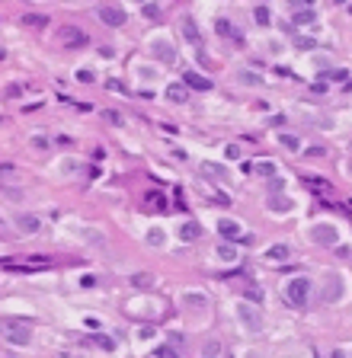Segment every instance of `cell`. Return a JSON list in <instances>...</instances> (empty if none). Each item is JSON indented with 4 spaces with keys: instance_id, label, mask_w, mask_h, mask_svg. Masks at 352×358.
<instances>
[{
    "instance_id": "cell-1",
    "label": "cell",
    "mask_w": 352,
    "mask_h": 358,
    "mask_svg": "<svg viewBox=\"0 0 352 358\" xmlns=\"http://www.w3.org/2000/svg\"><path fill=\"white\" fill-rule=\"evenodd\" d=\"M307 297H311V278L298 275V278L285 282V301H288L291 307H304Z\"/></svg>"
},
{
    "instance_id": "cell-2",
    "label": "cell",
    "mask_w": 352,
    "mask_h": 358,
    "mask_svg": "<svg viewBox=\"0 0 352 358\" xmlns=\"http://www.w3.org/2000/svg\"><path fill=\"white\" fill-rule=\"evenodd\" d=\"M58 38H61L64 48H84L87 42H90V35H87L80 26H61V29H58Z\"/></svg>"
},
{
    "instance_id": "cell-3",
    "label": "cell",
    "mask_w": 352,
    "mask_h": 358,
    "mask_svg": "<svg viewBox=\"0 0 352 358\" xmlns=\"http://www.w3.org/2000/svg\"><path fill=\"white\" fill-rule=\"evenodd\" d=\"M311 240H314V243H320V246H336L339 234H336V227H333V224H314V227H311Z\"/></svg>"
},
{
    "instance_id": "cell-4",
    "label": "cell",
    "mask_w": 352,
    "mask_h": 358,
    "mask_svg": "<svg viewBox=\"0 0 352 358\" xmlns=\"http://www.w3.org/2000/svg\"><path fill=\"white\" fill-rule=\"evenodd\" d=\"M96 16H100L106 26H115V29H119V26H125V19H128V16H125V10L115 7V3H103V7L96 10Z\"/></svg>"
},
{
    "instance_id": "cell-5",
    "label": "cell",
    "mask_w": 352,
    "mask_h": 358,
    "mask_svg": "<svg viewBox=\"0 0 352 358\" xmlns=\"http://www.w3.org/2000/svg\"><path fill=\"white\" fill-rule=\"evenodd\" d=\"M237 317H240V323H244V329H246V333H260V329H263L260 313L253 310L250 304H240V307H237Z\"/></svg>"
},
{
    "instance_id": "cell-6",
    "label": "cell",
    "mask_w": 352,
    "mask_h": 358,
    "mask_svg": "<svg viewBox=\"0 0 352 358\" xmlns=\"http://www.w3.org/2000/svg\"><path fill=\"white\" fill-rule=\"evenodd\" d=\"M151 48H154V51H157V58H160L163 64H173L176 51H173V45H170L167 38H154V42H151Z\"/></svg>"
},
{
    "instance_id": "cell-7",
    "label": "cell",
    "mask_w": 352,
    "mask_h": 358,
    "mask_svg": "<svg viewBox=\"0 0 352 358\" xmlns=\"http://www.w3.org/2000/svg\"><path fill=\"white\" fill-rule=\"evenodd\" d=\"M16 227L23 230V234H38V230H42V221H38L35 214H16Z\"/></svg>"
},
{
    "instance_id": "cell-8",
    "label": "cell",
    "mask_w": 352,
    "mask_h": 358,
    "mask_svg": "<svg viewBox=\"0 0 352 358\" xmlns=\"http://www.w3.org/2000/svg\"><path fill=\"white\" fill-rule=\"evenodd\" d=\"M176 234H179L183 243H192V240H199V237H202V227H199V221H186V224H179Z\"/></svg>"
},
{
    "instance_id": "cell-9",
    "label": "cell",
    "mask_w": 352,
    "mask_h": 358,
    "mask_svg": "<svg viewBox=\"0 0 352 358\" xmlns=\"http://www.w3.org/2000/svg\"><path fill=\"white\" fill-rule=\"evenodd\" d=\"M218 230H221V237H228V240H246L244 227H240L237 221H221V224H218Z\"/></svg>"
},
{
    "instance_id": "cell-10",
    "label": "cell",
    "mask_w": 352,
    "mask_h": 358,
    "mask_svg": "<svg viewBox=\"0 0 352 358\" xmlns=\"http://www.w3.org/2000/svg\"><path fill=\"white\" fill-rule=\"evenodd\" d=\"M343 297V285H339V278H327V291H323V304H333V301H339Z\"/></svg>"
},
{
    "instance_id": "cell-11",
    "label": "cell",
    "mask_w": 352,
    "mask_h": 358,
    "mask_svg": "<svg viewBox=\"0 0 352 358\" xmlns=\"http://www.w3.org/2000/svg\"><path fill=\"white\" fill-rule=\"evenodd\" d=\"M183 35L189 38L192 45H202V35H199V26H195V19H192V16H186L183 19Z\"/></svg>"
},
{
    "instance_id": "cell-12",
    "label": "cell",
    "mask_w": 352,
    "mask_h": 358,
    "mask_svg": "<svg viewBox=\"0 0 352 358\" xmlns=\"http://www.w3.org/2000/svg\"><path fill=\"white\" fill-rule=\"evenodd\" d=\"M167 99H170V102H186V99H189L186 84H170L167 86Z\"/></svg>"
},
{
    "instance_id": "cell-13",
    "label": "cell",
    "mask_w": 352,
    "mask_h": 358,
    "mask_svg": "<svg viewBox=\"0 0 352 358\" xmlns=\"http://www.w3.org/2000/svg\"><path fill=\"white\" fill-rule=\"evenodd\" d=\"M304 186H307L311 192H317V195H327V192H330V183L323 179V176H307Z\"/></svg>"
},
{
    "instance_id": "cell-14",
    "label": "cell",
    "mask_w": 352,
    "mask_h": 358,
    "mask_svg": "<svg viewBox=\"0 0 352 358\" xmlns=\"http://www.w3.org/2000/svg\"><path fill=\"white\" fill-rule=\"evenodd\" d=\"M269 211H276V214H288V211H291V198H285V195H272V198H269Z\"/></svg>"
},
{
    "instance_id": "cell-15",
    "label": "cell",
    "mask_w": 352,
    "mask_h": 358,
    "mask_svg": "<svg viewBox=\"0 0 352 358\" xmlns=\"http://www.w3.org/2000/svg\"><path fill=\"white\" fill-rule=\"evenodd\" d=\"M288 256H291V253H288V246H285V243H276V246H269V250H266V259L269 262H282V259H288Z\"/></svg>"
},
{
    "instance_id": "cell-16",
    "label": "cell",
    "mask_w": 352,
    "mask_h": 358,
    "mask_svg": "<svg viewBox=\"0 0 352 358\" xmlns=\"http://www.w3.org/2000/svg\"><path fill=\"white\" fill-rule=\"evenodd\" d=\"M183 80H186V86H192V90H211V80H205V77H199V74H186Z\"/></svg>"
},
{
    "instance_id": "cell-17",
    "label": "cell",
    "mask_w": 352,
    "mask_h": 358,
    "mask_svg": "<svg viewBox=\"0 0 352 358\" xmlns=\"http://www.w3.org/2000/svg\"><path fill=\"white\" fill-rule=\"evenodd\" d=\"M128 282H131V288H151V282H154V278H151L147 272H138V275H131Z\"/></svg>"
},
{
    "instance_id": "cell-18",
    "label": "cell",
    "mask_w": 352,
    "mask_h": 358,
    "mask_svg": "<svg viewBox=\"0 0 352 358\" xmlns=\"http://www.w3.org/2000/svg\"><path fill=\"white\" fill-rule=\"evenodd\" d=\"M295 48H301V51H314L317 42L311 35H295Z\"/></svg>"
},
{
    "instance_id": "cell-19",
    "label": "cell",
    "mask_w": 352,
    "mask_h": 358,
    "mask_svg": "<svg viewBox=\"0 0 352 358\" xmlns=\"http://www.w3.org/2000/svg\"><path fill=\"white\" fill-rule=\"evenodd\" d=\"M202 173H205V176H218V179H224V176H228V170L218 167V163H202Z\"/></svg>"
},
{
    "instance_id": "cell-20",
    "label": "cell",
    "mask_w": 352,
    "mask_h": 358,
    "mask_svg": "<svg viewBox=\"0 0 352 358\" xmlns=\"http://www.w3.org/2000/svg\"><path fill=\"white\" fill-rule=\"evenodd\" d=\"M218 35H224V38H230V35H234V38L240 42V32H237V29H230V23H228V19H218Z\"/></svg>"
},
{
    "instance_id": "cell-21",
    "label": "cell",
    "mask_w": 352,
    "mask_h": 358,
    "mask_svg": "<svg viewBox=\"0 0 352 358\" xmlns=\"http://www.w3.org/2000/svg\"><path fill=\"white\" fill-rule=\"evenodd\" d=\"M218 256H221L224 262H234V259H237V250H234L230 243H221V246H218Z\"/></svg>"
},
{
    "instance_id": "cell-22",
    "label": "cell",
    "mask_w": 352,
    "mask_h": 358,
    "mask_svg": "<svg viewBox=\"0 0 352 358\" xmlns=\"http://www.w3.org/2000/svg\"><path fill=\"white\" fill-rule=\"evenodd\" d=\"M256 173H260L263 179H269V176H276V163H269V160H260V163H256Z\"/></svg>"
},
{
    "instance_id": "cell-23",
    "label": "cell",
    "mask_w": 352,
    "mask_h": 358,
    "mask_svg": "<svg viewBox=\"0 0 352 358\" xmlns=\"http://www.w3.org/2000/svg\"><path fill=\"white\" fill-rule=\"evenodd\" d=\"M23 23H26V26H35V29H38V26H48V16H42V13H26Z\"/></svg>"
},
{
    "instance_id": "cell-24",
    "label": "cell",
    "mask_w": 352,
    "mask_h": 358,
    "mask_svg": "<svg viewBox=\"0 0 352 358\" xmlns=\"http://www.w3.org/2000/svg\"><path fill=\"white\" fill-rule=\"evenodd\" d=\"M16 176H19V170L13 163H0V179H16Z\"/></svg>"
},
{
    "instance_id": "cell-25",
    "label": "cell",
    "mask_w": 352,
    "mask_h": 358,
    "mask_svg": "<svg viewBox=\"0 0 352 358\" xmlns=\"http://www.w3.org/2000/svg\"><path fill=\"white\" fill-rule=\"evenodd\" d=\"M183 304H189V307H205V294H183Z\"/></svg>"
},
{
    "instance_id": "cell-26",
    "label": "cell",
    "mask_w": 352,
    "mask_h": 358,
    "mask_svg": "<svg viewBox=\"0 0 352 358\" xmlns=\"http://www.w3.org/2000/svg\"><path fill=\"white\" fill-rule=\"evenodd\" d=\"M154 358H179V352H176L173 345H160V349L154 352Z\"/></svg>"
},
{
    "instance_id": "cell-27",
    "label": "cell",
    "mask_w": 352,
    "mask_h": 358,
    "mask_svg": "<svg viewBox=\"0 0 352 358\" xmlns=\"http://www.w3.org/2000/svg\"><path fill=\"white\" fill-rule=\"evenodd\" d=\"M314 19H317V13H314V7H311V10H301V13H298V16H295V23H314Z\"/></svg>"
},
{
    "instance_id": "cell-28",
    "label": "cell",
    "mask_w": 352,
    "mask_h": 358,
    "mask_svg": "<svg viewBox=\"0 0 352 358\" xmlns=\"http://www.w3.org/2000/svg\"><path fill=\"white\" fill-rule=\"evenodd\" d=\"M147 205L157 208V211H163V208H167V198L163 195H147Z\"/></svg>"
},
{
    "instance_id": "cell-29",
    "label": "cell",
    "mask_w": 352,
    "mask_h": 358,
    "mask_svg": "<svg viewBox=\"0 0 352 358\" xmlns=\"http://www.w3.org/2000/svg\"><path fill=\"white\" fill-rule=\"evenodd\" d=\"M93 342L103 345V349H115V339H112V336H93Z\"/></svg>"
},
{
    "instance_id": "cell-30",
    "label": "cell",
    "mask_w": 352,
    "mask_h": 358,
    "mask_svg": "<svg viewBox=\"0 0 352 358\" xmlns=\"http://www.w3.org/2000/svg\"><path fill=\"white\" fill-rule=\"evenodd\" d=\"M144 16H147V19H160V7H154V3H144Z\"/></svg>"
},
{
    "instance_id": "cell-31",
    "label": "cell",
    "mask_w": 352,
    "mask_h": 358,
    "mask_svg": "<svg viewBox=\"0 0 352 358\" xmlns=\"http://www.w3.org/2000/svg\"><path fill=\"white\" fill-rule=\"evenodd\" d=\"M0 195H3V198H13V202H19V198H23V192H19V189H3V186H0Z\"/></svg>"
},
{
    "instance_id": "cell-32",
    "label": "cell",
    "mask_w": 352,
    "mask_h": 358,
    "mask_svg": "<svg viewBox=\"0 0 352 358\" xmlns=\"http://www.w3.org/2000/svg\"><path fill=\"white\" fill-rule=\"evenodd\" d=\"M253 16H256V23H260V26L269 23V10L266 7H256V13H253Z\"/></svg>"
},
{
    "instance_id": "cell-33",
    "label": "cell",
    "mask_w": 352,
    "mask_h": 358,
    "mask_svg": "<svg viewBox=\"0 0 352 358\" xmlns=\"http://www.w3.org/2000/svg\"><path fill=\"white\" fill-rule=\"evenodd\" d=\"M282 144L288 147V151H298V137H295V135H282Z\"/></svg>"
},
{
    "instance_id": "cell-34",
    "label": "cell",
    "mask_w": 352,
    "mask_h": 358,
    "mask_svg": "<svg viewBox=\"0 0 352 358\" xmlns=\"http://www.w3.org/2000/svg\"><path fill=\"white\" fill-rule=\"evenodd\" d=\"M147 243H151V246H160L163 243V234H160V230H151V234H147Z\"/></svg>"
},
{
    "instance_id": "cell-35",
    "label": "cell",
    "mask_w": 352,
    "mask_h": 358,
    "mask_svg": "<svg viewBox=\"0 0 352 358\" xmlns=\"http://www.w3.org/2000/svg\"><path fill=\"white\" fill-rule=\"evenodd\" d=\"M282 186H285V179H279V176H269V189H272V195H276Z\"/></svg>"
},
{
    "instance_id": "cell-36",
    "label": "cell",
    "mask_w": 352,
    "mask_h": 358,
    "mask_svg": "<svg viewBox=\"0 0 352 358\" xmlns=\"http://www.w3.org/2000/svg\"><path fill=\"white\" fill-rule=\"evenodd\" d=\"M307 157H327V147H320V144L307 147Z\"/></svg>"
},
{
    "instance_id": "cell-37",
    "label": "cell",
    "mask_w": 352,
    "mask_h": 358,
    "mask_svg": "<svg viewBox=\"0 0 352 358\" xmlns=\"http://www.w3.org/2000/svg\"><path fill=\"white\" fill-rule=\"evenodd\" d=\"M291 7H298V10H311L314 7V0H288Z\"/></svg>"
},
{
    "instance_id": "cell-38",
    "label": "cell",
    "mask_w": 352,
    "mask_h": 358,
    "mask_svg": "<svg viewBox=\"0 0 352 358\" xmlns=\"http://www.w3.org/2000/svg\"><path fill=\"white\" fill-rule=\"evenodd\" d=\"M218 352H221V345H218V342H208L205 345V358H214Z\"/></svg>"
},
{
    "instance_id": "cell-39",
    "label": "cell",
    "mask_w": 352,
    "mask_h": 358,
    "mask_svg": "<svg viewBox=\"0 0 352 358\" xmlns=\"http://www.w3.org/2000/svg\"><path fill=\"white\" fill-rule=\"evenodd\" d=\"M240 80H244V84H260V77H256V74H250V70H244V74H240Z\"/></svg>"
},
{
    "instance_id": "cell-40",
    "label": "cell",
    "mask_w": 352,
    "mask_h": 358,
    "mask_svg": "<svg viewBox=\"0 0 352 358\" xmlns=\"http://www.w3.org/2000/svg\"><path fill=\"white\" fill-rule=\"evenodd\" d=\"M246 297H250V301H256V304H260V301H263V291H260V288H246Z\"/></svg>"
},
{
    "instance_id": "cell-41",
    "label": "cell",
    "mask_w": 352,
    "mask_h": 358,
    "mask_svg": "<svg viewBox=\"0 0 352 358\" xmlns=\"http://www.w3.org/2000/svg\"><path fill=\"white\" fill-rule=\"evenodd\" d=\"M106 122H112V125H122V115H119V112H106Z\"/></svg>"
},
{
    "instance_id": "cell-42",
    "label": "cell",
    "mask_w": 352,
    "mask_h": 358,
    "mask_svg": "<svg viewBox=\"0 0 352 358\" xmlns=\"http://www.w3.org/2000/svg\"><path fill=\"white\" fill-rule=\"evenodd\" d=\"M32 144H35L38 151H48V141H45V137H32Z\"/></svg>"
},
{
    "instance_id": "cell-43",
    "label": "cell",
    "mask_w": 352,
    "mask_h": 358,
    "mask_svg": "<svg viewBox=\"0 0 352 358\" xmlns=\"http://www.w3.org/2000/svg\"><path fill=\"white\" fill-rule=\"evenodd\" d=\"M77 80H84V84H90V80H93V74H90V70H77Z\"/></svg>"
},
{
    "instance_id": "cell-44",
    "label": "cell",
    "mask_w": 352,
    "mask_h": 358,
    "mask_svg": "<svg viewBox=\"0 0 352 358\" xmlns=\"http://www.w3.org/2000/svg\"><path fill=\"white\" fill-rule=\"evenodd\" d=\"M80 285H84V288H93V285H96V278H93V275H84V278H80Z\"/></svg>"
},
{
    "instance_id": "cell-45",
    "label": "cell",
    "mask_w": 352,
    "mask_h": 358,
    "mask_svg": "<svg viewBox=\"0 0 352 358\" xmlns=\"http://www.w3.org/2000/svg\"><path fill=\"white\" fill-rule=\"evenodd\" d=\"M330 358H346V355H343V349H333V355H330Z\"/></svg>"
},
{
    "instance_id": "cell-46",
    "label": "cell",
    "mask_w": 352,
    "mask_h": 358,
    "mask_svg": "<svg viewBox=\"0 0 352 358\" xmlns=\"http://www.w3.org/2000/svg\"><path fill=\"white\" fill-rule=\"evenodd\" d=\"M3 58H7V51H3V48H0V61H3Z\"/></svg>"
},
{
    "instance_id": "cell-47",
    "label": "cell",
    "mask_w": 352,
    "mask_h": 358,
    "mask_svg": "<svg viewBox=\"0 0 352 358\" xmlns=\"http://www.w3.org/2000/svg\"><path fill=\"white\" fill-rule=\"evenodd\" d=\"M333 3H346V0H333Z\"/></svg>"
},
{
    "instance_id": "cell-48",
    "label": "cell",
    "mask_w": 352,
    "mask_h": 358,
    "mask_svg": "<svg viewBox=\"0 0 352 358\" xmlns=\"http://www.w3.org/2000/svg\"><path fill=\"white\" fill-rule=\"evenodd\" d=\"M0 227H3V218H0Z\"/></svg>"
},
{
    "instance_id": "cell-49",
    "label": "cell",
    "mask_w": 352,
    "mask_h": 358,
    "mask_svg": "<svg viewBox=\"0 0 352 358\" xmlns=\"http://www.w3.org/2000/svg\"><path fill=\"white\" fill-rule=\"evenodd\" d=\"M349 170H352V163H349Z\"/></svg>"
},
{
    "instance_id": "cell-50",
    "label": "cell",
    "mask_w": 352,
    "mask_h": 358,
    "mask_svg": "<svg viewBox=\"0 0 352 358\" xmlns=\"http://www.w3.org/2000/svg\"><path fill=\"white\" fill-rule=\"evenodd\" d=\"M349 13H352V10H349Z\"/></svg>"
}]
</instances>
